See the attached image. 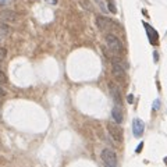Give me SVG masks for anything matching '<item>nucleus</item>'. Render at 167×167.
<instances>
[{"label":"nucleus","instance_id":"a211bd4d","mask_svg":"<svg viewBox=\"0 0 167 167\" xmlns=\"http://www.w3.org/2000/svg\"><path fill=\"white\" fill-rule=\"evenodd\" d=\"M46 3H50V4H57V0H46Z\"/></svg>","mask_w":167,"mask_h":167},{"label":"nucleus","instance_id":"4468645a","mask_svg":"<svg viewBox=\"0 0 167 167\" xmlns=\"http://www.w3.org/2000/svg\"><path fill=\"white\" fill-rule=\"evenodd\" d=\"M159 107H160V100L156 99V100H155V103H153V110H157Z\"/></svg>","mask_w":167,"mask_h":167},{"label":"nucleus","instance_id":"dca6fc26","mask_svg":"<svg viewBox=\"0 0 167 167\" xmlns=\"http://www.w3.org/2000/svg\"><path fill=\"white\" fill-rule=\"evenodd\" d=\"M142 148H143V142H141V143L138 145V148H136V150H135V152H136V153H139V152H141V150H142Z\"/></svg>","mask_w":167,"mask_h":167},{"label":"nucleus","instance_id":"f03ea898","mask_svg":"<svg viewBox=\"0 0 167 167\" xmlns=\"http://www.w3.org/2000/svg\"><path fill=\"white\" fill-rule=\"evenodd\" d=\"M102 159L103 161L106 163V166H110V167H117V157H116V153L110 149H105L102 152Z\"/></svg>","mask_w":167,"mask_h":167},{"label":"nucleus","instance_id":"6ab92c4d","mask_svg":"<svg viewBox=\"0 0 167 167\" xmlns=\"http://www.w3.org/2000/svg\"><path fill=\"white\" fill-rule=\"evenodd\" d=\"M4 95H6V92H4V91H3V89H2V88H0V99H2V97H3V96H4Z\"/></svg>","mask_w":167,"mask_h":167},{"label":"nucleus","instance_id":"1a4fd4ad","mask_svg":"<svg viewBox=\"0 0 167 167\" xmlns=\"http://www.w3.org/2000/svg\"><path fill=\"white\" fill-rule=\"evenodd\" d=\"M110 91H111V95H113V97H114V102H116L117 105H120V103H121V96H120L118 88H116L114 85H110Z\"/></svg>","mask_w":167,"mask_h":167},{"label":"nucleus","instance_id":"2eb2a0df","mask_svg":"<svg viewBox=\"0 0 167 167\" xmlns=\"http://www.w3.org/2000/svg\"><path fill=\"white\" fill-rule=\"evenodd\" d=\"M14 0H0V6H7V4H11Z\"/></svg>","mask_w":167,"mask_h":167},{"label":"nucleus","instance_id":"9b49d317","mask_svg":"<svg viewBox=\"0 0 167 167\" xmlns=\"http://www.w3.org/2000/svg\"><path fill=\"white\" fill-rule=\"evenodd\" d=\"M107 6H109V10H110V13H113V14H116V13H117L116 4H114L113 0H107Z\"/></svg>","mask_w":167,"mask_h":167},{"label":"nucleus","instance_id":"f257e3e1","mask_svg":"<svg viewBox=\"0 0 167 167\" xmlns=\"http://www.w3.org/2000/svg\"><path fill=\"white\" fill-rule=\"evenodd\" d=\"M105 41H106L107 47L113 53H117V54H118V53H122L124 47H122V43L120 42V39L117 38L116 35H113V33H107V35L105 36Z\"/></svg>","mask_w":167,"mask_h":167},{"label":"nucleus","instance_id":"0eeeda50","mask_svg":"<svg viewBox=\"0 0 167 167\" xmlns=\"http://www.w3.org/2000/svg\"><path fill=\"white\" fill-rule=\"evenodd\" d=\"M143 130H145V124L142 120L139 118H135L132 121V131H134V135L136 136V138H139V136L143 134Z\"/></svg>","mask_w":167,"mask_h":167},{"label":"nucleus","instance_id":"ddd939ff","mask_svg":"<svg viewBox=\"0 0 167 167\" xmlns=\"http://www.w3.org/2000/svg\"><path fill=\"white\" fill-rule=\"evenodd\" d=\"M7 82V77H6V74L0 70V84H6Z\"/></svg>","mask_w":167,"mask_h":167},{"label":"nucleus","instance_id":"423d86ee","mask_svg":"<svg viewBox=\"0 0 167 167\" xmlns=\"http://www.w3.org/2000/svg\"><path fill=\"white\" fill-rule=\"evenodd\" d=\"M111 66H113V75L117 78L118 81H122L125 78V71H124V67L121 66V63L117 60L111 61Z\"/></svg>","mask_w":167,"mask_h":167},{"label":"nucleus","instance_id":"7ed1b4c3","mask_svg":"<svg viewBox=\"0 0 167 167\" xmlns=\"http://www.w3.org/2000/svg\"><path fill=\"white\" fill-rule=\"evenodd\" d=\"M96 25H97V28H99L100 31H111L114 28V22L111 21V19H109V18H106V17H97L96 18Z\"/></svg>","mask_w":167,"mask_h":167},{"label":"nucleus","instance_id":"aec40b11","mask_svg":"<svg viewBox=\"0 0 167 167\" xmlns=\"http://www.w3.org/2000/svg\"><path fill=\"white\" fill-rule=\"evenodd\" d=\"M106 167H110V166H106Z\"/></svg>","mask_w":167,"mask_h":167},{"label":"nucleus","instance_id":"9d476101","mask_svg":"<svg viewBox=\"0 0 167 167\" xmlns=\"http://www.w3.org/2000/svg\"><path fill=\"white\" fill-rule=\"evenodd\" d=\"M8 33H10V28H8V25L0 24V42H2L6 36H8Z\"/></svg>","mask_w":167,"mask_h":167},{"label":"nucleus","instance_id":"f3484780","mask_svg":"<svg viewBox=\"0 0 167 167\" xmlns=\"http://www.w3.org/2000/svg\"><path fill=\"white\" fill-rule=\"evenodd\" d=\"M127 100H128V103H132V102H134V96H132V95H128V96H127Z\"/></svg>","mask_w":167,"mask_h":167},{"label":"nucleus","instance_id":"20e7f679","mask_svg":"<svg viewBox=\"0 0 167 167\" xmlns=\"http://www.w3.org/2000/svg\"><path fill=\"white\" fill-rule=\"evenodd\" d=\"M143 27H145V29H146V33H148V38H149L150 45L156 46V45L159 43V33H157V31H156L155 28L150 27L148 22H143Z\"/></svg>","mask_w":167,"mask_h":167},{"label":"nucleus","instance_id":"f8f14e48","mask_svg":"<svg viewBox=\"0 0 167 167\" xmlns=\"http://www.w3.org/2000/svg\"><path fill=\"white\" fill-rule=\"evenodd\" d=\"M6 53H7V52H6V49H4V47H0V64H2V61L4 60V57H6Z\"/></svg>","mask_w":167,"mask_h":167},{"label":"nucleus","instance_id":"39448f33","mask_svg":"<svg viewBox=\"0 0 167 167\" xmlns=\"http://www.w3.org/2000/svg\"><path fill=\"white\" fill-rule=\"evenodd\" d=\"M107 130L110 132L111 138L114 139L116 142H121L122 141V130L120 128V125H116V124H109L107 125Z\"/></svg>","mask_w":167,"mask_h":167},{"label":"nucleus","instance_id":"6e6552de","mask_svg":"<svg viewBox=\"0 0 167 167\" xmlns=\"http://www.w3.org/2000/svg\"><path fill=\"white\" fill-rule=\"evenodd\" d=\"M111 116H113L114 121L118 122V124L122 121V111H121V109H120V106H118V105L114 106V107H113V110H111Z\"/></svg>","mask_w":167,"mask_h":167}]
</instances>
